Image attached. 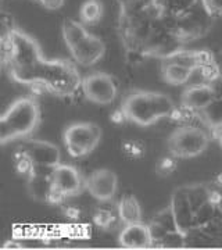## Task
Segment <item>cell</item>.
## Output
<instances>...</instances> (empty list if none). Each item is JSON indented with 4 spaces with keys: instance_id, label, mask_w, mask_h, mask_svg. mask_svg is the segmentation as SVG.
<instances>
[{
    "instance_id": "6da1fadb",
    "label": "cell",
    "mask_w": 222,
    "mask_h": 250,
    "mask_svg": "<svg viewBox=\"0 0 222 250\" xmlns=\"http://www.w3.org/2000/svg\"><path fill=\"white\" fill-rule=\"evenodd\" d=\"M40 121V108L34 98H20L10 104L0 120L1 145L24 139L32 134Z\"/></svg>"
},
{
    "instance_id": "7a4b0ae2",
    "label": "cell",
    "mask_w": 222,
    "mask_h": 250,
    "mask_svg": "<svg viewBox=\"0 0 222 250\" xmlns=\"http://www.w3.org/2000/svg\"><path fill=\"white\" fill-rule=\"evenodd\" d=\"M101 139V128L95 123H74L64 131V143L71 157H83L95 150Z\"/></svg>"
},
{
    "instance_id": "3957f363",
    "label": "cell",
    "mask_w": 222,
    "mask_h": 250,
    "mask_svg": "<svg viewBox=\"0 0 222 250\" xmlns=\"http://www.w3.org/2000/svg\"><path fill=\"white\" fill-rule=\"evenodd\" d=\"M208 136L195 126H182L174 131L168 139V150L175 157H196L204 152Z\"/></svg>"
},
{
    "instance_id": "277c9868",
    "label": "cell",
    "mask_w": 222,
    "mask_h": 250,
    "mask_svg": "<svg viewBox=\"0 0 222 250\" xmlns=\"http://www.w3.org/2000/svg\"><path fill=\"white\" fill-rule=\"evenodd\" d=\"M82 92L85 98L96 104H110L114 102L118 88L114 78L106 72H93L82 80Z\"/></svg>"
},
{
    "instance_id": "5b68a950",
    "label": "cell",
    "mask_w": 222,
    "mask_h": 250,
    "mask_svg": "<svg viewBox=\"0 0 222 250\" xmlns=\"http://www.w3.org/2000/svg\"><path fill=\"white\" fill-rule=\"evenodd\" d=\"M122 111L128 121L141 126H149L159 120L153 108L150 92H133L124 100Z\"/></svg>"
},
{
    "instance_id": "8992f818",
    "label": "cell",
    "mask_w": 222,
    "mask_h": 250,
    "mask_svg": "<svg viewBox=\"0 0 222 250\" xmlns=\"http://www.w3.org/2000/svg\"><path fill=\"white\" fill-rule=\"evenodd\" d=\"M85 188L89 193L100 202H108L116 196L118 189V177L113 170L100 168L93 171L86 179Z\"/></svg>"
},
{
    "instance_id": "52a82bcc",
    "label": "cell",
    "mask_w": 222,
    "mask_h": 250,
    "mask_svg": "<svg viewBox=\"0 0 222 250\" xmlns=\"http://www.w3.org/2000/svg\"><path fill=\"white\" fill-rule=\"evenodd\" d=\"M52 181L53 187L61 190L67 197L81 193L86 184L80 171L68 164H57L52 172Z\"/></svg>"
},
{
    "instance_id": "ba28073f",
    "label": "cell",
    "mask_w": 222,
    "mask_h": 250,
    "mask_svg": "<svg viewBox=\"0 0 222 250\" xmlns=\"http://www.w3.org/2000/svg\"><path fill=\"white\" fill-rule=\"evenodd\" d=\"M70 53L78 64L90 67L103 59L106 53V45L100 38L88 34V36L82 42L70 50Z\"/></svg>"
},
{
    "instance_id": "9c48e42d",
    "label": "cell",
    "mask_w": 222,
    "mask_h": 250,
    "mask_svg": "<svg viewBox=\"0 0 222 250\" xmlns=\"http://www.w3.org/2000/svg\"><path fill=\"white\" fill-rule=\"evenodd\" d=\"M21 146L35 166L56 167L57 164H60V150L53 143L44 141H27Z\"/></svg>"
},
{
    "instance_id": "30bf717a",
    "label": "cell",
    "mask_w": 222,
    "mask_h": 250,
    "mask_svg": "<svg viewBox=\"0 0 222 250\" xmlns=\"http://www.w3.org/2000/svg\"><path fill=\"white\" fill-rule=\"evenodd\" d=\"M118 241L122 248L143 249V248H149L154 241V238H153L150 227L142 223H136L125 225L124 229L120 233Z\"/></svg>"
},
{
    "instance_id": "8fae6325",
    "label": "cell",
    "mask_w": 222,
    "mask_h": 250,
    "mask_svg": "<svg viewBox=\"0 0 222 250\" xmlns=\"http://www.w3.org/2000/svg\"><path fill=\"white\" fill-rule=\"evenodd\" d=\"M215 96L217 95L213 86L205 85V83H196L193 86H189L185 89L182 95V104L200 111L208 103H211Z\"/></svg>"
},
{
    "instance_id": "7c38bea8",
    "label": "cell",
    "mask_w": 222,
    "mask_h": 250,
    "mask_svg": "<svg viewBox=\"0 0 222 250\" xmlns=\"http://www.w3.org/2000/svg\"><path fill=\"white\" fill-rule=\"evenodd\" d=\"M117 213L120 221L124 225L142 223V207L139 205L138 199L132 195L124 196L118 202Z\"/></svg>"
},
{
    "instance_id": "4fadbf2b",
    "label": "cell",
    "mask_w": 222,
    "mask_h": 250,
    "mask_svg": "<svg viewBox=\"0 0 222 250\" xmlns=\"http://www.w3.org/2000/svg\"><path fill=\"white\" fill-rule=\"evenodd\" d=\"M193 70L195 68H190L178 62H167L162 65V78L171 85H183L190 81Z\"/></svg>"
},
{
    "instance_id": "5bb4252c",
    "label": "cell",
    "mask_w": 222,
    "mask_h": 250,
    "mask_svg": "<svg viewBox=\"0 0 222 250\" xmlns=\"http://www.w3.org/2000/svg\"><path fill=\"white\" fill-rule=\"evenodd\" d=\"M86 36H88V31L85 29V27L81 22L71 20V18L64 20V22H62V38H64V42L68 47V50H72Z\"/></svg>"
},
{
    "instance_id": "9a60e30c",
    "label": "cell",
    "mask_w": 222,
    "mask_h": 250,
    "mask_svg": "<svg viewBox=\"0 0 222 250\" xmlns=\"http://www.w3.org/2000/svg\"><path fill=\"white\" fill-rule=\"evenodd\" d=\"M103 16V4L99 0H86L80 10L81 22L83 24H96Z\"/></svg>"
},
{
    "instance_id": "2e32d148",
    "label": "cell",
    "mask_w": 222,
    "mask_h": 250,
    "mask_svg": "<svg viewBox=\"0 0 222 250\" xmlns=\"http://www.w3.org/2000/svg\"><path fill=\"white\" fill-rule=\"evenodd\" d=\"M207 124L213 128L222 126V98L215 96L211 103H208L203 110H200Z\"/></svg>"
},
{
    "instance_id": "e0dca14e",
    "label": "cell",
    "mask_w": 222,
    "mask_h": 250,
    "mask_svg": "<svg viewBox=\"0 0 222 250\" xmlns=\"http://www.w3.org/2000/svg\"><path fill=\"white\" fill-rule=\"evenodd\" d=\"M150 99L153 103V108L156 111L157 118H164V117H169L172 114V111L175 110V104L172 102V99L164 95V93H156V92H150Z\"/></svg>"
},
{
    "instance_id": "ac0fdd59",
    "label": "cell",
    "mask_w": 222,
    "mask_h": 250,
    "mask_svg": "<svg viewBox=\"0 0 222 250\" xmlns=\"http://www.w3.org/2000/svg\"><path fill=\"white\" fill-rule=\"evenodd\" d=\"M121 152L124 153L126 157L138 160L142 159L146 152L144 143L142 141H135V139H125L121 143Z\"/></svg>"
},
{
    "instance_id": "d6986e66",
    "label": "cell",
    "mask_w": 222,
    "mask_h": 250,
    "mask_svg": "<svg viewBox=\"0 0 222 250\" xmlns=\"http://www.w3.org/2000/svg\"><path fill=\"white\" fill-rule=\"evenodd\" d=\"M177 170V157L175 156H164L156 164V171L159 175L167 177Z\"/></svg>"
},
{
    "instance_id": "ffe728a7",
    "label": "cell",
    "mask_w": 222,
    "mask_h": 250,
    "mask_svg": "<svg viewBox=\"0 0 222 250\" xmlns=\"http://www.w3.org/2000/svg\"><path fill=\"white\" fill-rule=\"evenodd\" d=\"M93 223L96 224L98 227H100V228L107 229V228L111 227V224L114 223V214L110 210H104V208L98 210L93 214Z\"/></svg>"
},
{
    "instance_id": "44dd1931",
    "label": "cell",
    "mask_w": 222,
    "mask_h": 250,
    "mask_svg": "<svg viewBox=\"0 0 222 250\" xmlns=\"http://www.w3.org/2000/svg\"><path fill=\"white\" fill-rule=\"evenodd\" d=\"M205 11L210 16H222V0H202Z\"/></svg>"
},
{
    "instance_id": "7402d4cb",
    "label": "cell",
    "mask_w": 222,
    "mask_h": 250,
    "mask_svg": "<svg viewBox=\"0 0 222 250\" xmlns=\"http://www.w3.org/2000/svg\"><path fill=\"white\" fill-rule=\"evenodd\" d=\"M65 199H67V196L62 193L61 190H59L57 188L53 187L52 188V190H50V193H49V196H47L46 203H49V205H53V206H59V205H62Z\"/></svg>"
},
{
    "instance_id": "603a6c76",
    "label": "cell",
    "mask_w": 222,
    "mask_h": 250,
    "mask_svg": "<svg viewBox=\"0 0 222 250\" xmlns=\"http://www.w3.org/2000/svg\"><path fill=\"white\" fill-rule=\"evenodd\" d=\"M39 4H42L44 9L47 10H59L61 9L65 3V0H35Z\"/></svg>"
},
{
    "instance_id": "cb8c5ba5",
    "label": "cell",
    "mask_w": 222,
    "mask_h": 250,
    "mask_svg": "<svg viewBox=\"0 0 222 250\" xmlns=\"http://www.w3.org/2000/svg\"><path fill=\"white\" fill-rule=\"evenodd\" d=\"M208 203L213 206H220L222 203V192L218 189H208V196H207Z\"/></svg>"
},
{
    "instance_id": "d4e9b609",
    "label": "cell",
    "mask_w": 222,
    "mask_h": 250,
    "mask_svg": "<svg viewBox=\"0 0 222 250\" xmlns=\"http://www.w3.org/2000/svg\"><path fill=\"white\" fill-rule=\"evenodd\" d=\"M64 214L70 220H78L81 215V208L77 206H67L64 208Z\"/></svg>"
},
{
    "instance_id": "484cf974",
    "label": "cell",
    "mask_w": 222,
    "mask_h": 250,
    "mask_svg": "<svg viewBox=\"0 0 222 250\" xmlns=\"http://www.w3.org/2000/svg\"><path fill=\"white\" fill-rule=\"evenodd\" d=\"M110 120H111V123H114L116 125L125 124V121H128V118H126L125 113L122 111V108H121V110H116V111L110 116Z\"/></svg>"
},
{
    "instance_id": "4316f807",
    "label": "cell",
    "mask_w": 222,
    "mask_h": 250,
    "mask_svg": "<svg viewBox=\"0 0 222 250\" xmlns=\"http://www.w3.org/2000/svg\"><path fill=\"white\" fill-rule=\"evenodd\" d=\"M217 184H218L220 187H222V172H220V174L217 175Z\"/></svg>"
},
{
    "instance_id": "83f0119b",
    "label": "cell",
    "mask_w": 222,
    "mask_h": 250,
    "mask_svg": "<svg viewBox=\"0 0 222 250\" xmlns=\"http://www.w3.org/2000/svg\"><path fill=\"white\" fill-rule=\"evenodd\" d=\"M218 142H220V146H221V149H222V136L220 138V141H218Z\"/></svg>"
}]
</instances>
